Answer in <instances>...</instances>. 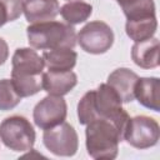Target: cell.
<instances>
[{
  "instance_id": "1",
  "label": "cell",
  "mask_w": 160,
  "mask_h": 160,
  "mask_svg": "<svg viewBox=\"0 0 160 160\" xmlns=\"http://www.w3.org/2000/svg\"><path fill=\"white\" fill-rule=\"evenodd\" d=\"M11 81L21 98H28L42 90L44 60L32 48H19L11 59Z\"/></svg>"
},
{
  "instance_id": "2",
  "label": "cell",
  "mask_w": 160,
  "mask_h": 160,
  "mask_svg": "<svg viewBox=\"0 0 160 160\" xmlns=\"http://www.w3.org/2000/svg\"><path fill=\"white\" fill-rule=\"evenodd\" d=\"M85 139L88 154L92 159L111 160L118 156L124 132L110 119L98 118L86 125Z\"/></svg>"
},
{
  "instance_id": "3",
  "label": "cell",
  "mask_w": 160,
  "mask_h": 160,
  "mask_svg": "<svg viewBox=\"0 0 160 160\" xmlns=\"http://www.w3.org/2000/svg\"><path fill=\"white\" fill-rule=\"evenodd\" d=\"M29 45L35 50H51L58 48L74 49L76 45L75 28L55 20L31 24L26 28Z\"/></svg>"
},
{
  "instance_id": "4",
  "label": "cell",
  "mask_w": 160,
  "mask_h": 160,
  "mask_svg": "<svg viewBox=\"0 0 160 160\" xmlns=\"http://www.w3.org/2000/svg\"><path fill=\"white\" fill-rule=\"evenodd\" d=\"M36 134L31 122L20 115L4 119L0 124V140L12 151L24 152L32 150Z\"/></svg>"
},
{
  "instance_id": "5",
  "label": "cell",
  "mask_w": 160,
  "mask_h": 160,
  "mask_svg": "<svg viewBox=\"0 0 160 160\" xmlns=\"http://www.w3.org/2000/svg\"><path fill=\"white\" fill-rule=\"evenodd\" d=\"M160 138L159 122L150 116L138 115L130 118L124 132V140L135 149H149L158 144Z\"/></svg>"
},
{
  "instance_id": "6",
  "label": "cell",
  "mask_w": 160,
  "mask_h": 160,
  "mask_svg": "<svg viewBox=\"0 0 160 160\" xmlns=\"http://www.w3.org/2000/svg\"><path fill=\"white\" fill-rule=\"evenodd\" d=\"M76 41L85 52L104 54L114 44V31L104 21H90L79 31Z\"/></svg>"
},
{
  "instance_id": "7",
  "label": "cell",
  "mask_w": 160,
  "mask_h": 160,
  "mask_svg": "<svg viewBox=\"0 0 160 160\" xmlns=\"http://www.w3.org/2000/svg\"><path fill=\"white\" fill-rule=\"evenodd\" d=\"M42 142L45 148L56 156H72L79 149L78 132L72 125L65 121L56 126L45 129Z\"/></svg>"
},
{
  "instance_id": "8",
  "label": "cell",
  "mask_w": 160,
  "mask_h": 160,
  "mask_svg": "<svg viewBox=\"0 0 160 160\" xmlns=\"http://www.w3.org/2000/svg\"><path fill=\"white\" fill-rule=\"evenodd\" d=\"M68 105L62 96L48 95L40 100L32 111V119L38 128L45 130L65 121Z\"/></svg>"
},
{
  "instance_id": "9",
  "label": "cell",
  "mask_w": 160,
  "mask_h": 160,
  "mask_svg": "<svg viewBox=\"0 0 160 160\" xmlns=\"http://www.w3.org/2000/svg\"><path fill=\"white\" fill-rule=\"evenodd\" d=\"M78 84V76L74 71H51L42 72V90L50 95L64 96Z\"/></svg>"
},
{
  "instance_id": "10",
  "label": "cell",
  "mask_w": 160,
  "mask_h": 160,
  "mask_svg": "<svg viewBox=\"0 0 160 160\" xmlns=\"http://www.w3.org/2000/svg\"><path fill=\"white\" fill-rule=\"evenodd\" d=\"M139 76L136 72L128 68H119L110 72L108 76L106 84L110 85L116 94L120 96L122 102H131L135 96H134V90H135V84L138 81Z\"/></svg>"
},
{
  "instance_id": "11",
  "label": "cell",
  "mask_w": 160,
  "mask_h": 160,
  "mask_svg": "<svg viewBox=\"0 0 160 160\" xmlns=\"http://www.w3.org/2000/svg\"><path fill=\"white\" fill-rule=\"evenodd\" d=\"M22 12L30 24L54 20L60 12L58 0H24Z\"/></svg>"
},
{
  "instance_id": "12",
  "label": "cell",
  "mask_w": 160,
  "mask_h": 160,
  "mask_svg": "<svg viewBox=\"0 0 160 160\" xmlns=\"http://www.w3.org/2000/svg\"><path fill=\"white\" fill-rule=\"evenodd\" d=\"M134 96L146 109L160 111V80L158 78H139L135 84Z\"/></svg>"
},
{
  "instance_id": "13",
  "label": "cell",
  "mask_w": 160,
  "mask_h": 160,
  "mask_svg": "<svg viewBox=\"0 0 160 160\" xmlns=\"http://www.w3.org/2000/svg\"><path fill=\"white\" fill-rule=\"evenodd\" d=\"M131 59L141 69H154L159 66V39L151 38L138 41L131 48Z\"/></svg>"
},
{
  "instance_id": "14",
  "label": "cell",
  "mask_w": 160,
  "mask_h": 160,
  "mask_svg": "<svg viewBox=\"0 0 160 160\" xmlns=\"http://www.w3.org/2000/svg\"><path fill=\"white\" fill-rule=\"evenodd\" d=\"M42 60L48 70L70 71L75 68L78 54L70 48H58L42 51Z\"/></svg>"
},
{
  "instance_id": "15",
  "label": "cell",
  "mask_w": 160,
  "mask_h": 160,
  "mask_svg": "<svg viewBox=\"0 0 160 160\" xmlns=\"http://www.w3.org/2000/svg\"><path fill=\"white\" fill-rule=\"evenodd\" d=\"M156 29H158L156 16L136 19V20H126L125 24L126 35L135 42L154 38Z\"/></svg>"
},
{
  "instance_id": "16",
  "label": "cell",
  "mask_w": 160,
  "mask_h": 160,
  "mask_svg": "<svg viewBox=\"0 0 160 160\" xmlns=\"http://www.w3.org/2000/svg\"><path fill=\"white\" fill-rule=\"evenodd\" d=\"M66 24L76 25L86 21L92 14V6L85 1H68L60 8L59 12Z\"/></svg>"
},
{
  "instance_id": "17",
  "label": "cell",
  "mask_w": 160,
  "mask_h": 160,
  "mask_svg": "<svg viewBox=\"0 0 160 160\" xmlns=\"http://www.w3.org/2000/svg\"><path fill=\"white\" fill-rule=\"evenodd\" d=\"M126 20L156 16L154 0H122L119 2Z\"/></svg>"
},
{
  "instance_id": "18",
  "label": "cell",
  "mask_w": 160,
  "mask_h": 160,
  "mask_svg": "<svg viewBox=\"0 0 160 160\" xmlns=\"http://www.w3.org/2000/svg\"><path fill=\"white\" fill-rule=\"evenodd\" d=\"M21 96L16 91L11 79L0 80V110L8 111L18 106L21 101Z\"/></svg>"
},
{
  "instance_id": "19",
  "label": "cell",
  "mask_w": 160,
  "mask_h": 160,
  "mask_svg": "<svg viewBox=\"0 0 160 160\" xmlns=\"http://www.w3.org/2000/svg\"><path fill=\"white\" fill-rule=\"evenodd\" d=\"M24 0H0V28L22 14Z\"/></svg>"
},
{
  "instance_id": "20",
  "label": "cell",
  "mask_w": 160,
  "mask_h": 160,
  "mask_svg": "<svg viewBox=\"0 0 160 160\" xmlns=\"http://www.w3.org/2000/svg\"><path fill=\"white\" fill-rule=\"evenodd\" d=\"M8 58H9V45L2 38H0V65L5 64Z\"/></svg>"
},
{
  "instance_id": "21",
  "label": "cell",
  "mask_w": 160,
  "mask_h": 160,
  "mask_svg": "<svg viewBox=\"0 0 160 160\" xmlns=\"http://www.w3.org/2000/svg\"><path fill=\"white\" fill-rule=\"evenodd\" d=\"M66 1H81V0H66Z\"/></svg>"
},
{
  "instance_id": "22",
  "label": "cell",
  "mask_w": 160,
  "mask_h": 160,
  "mask_svg": "<svg viewBox=\"0 0 160 160\" xmlns=\"http://www.w3.org/2000/svg\"><path fill=\"white\" fill-rule=\"evenodd\" d=\"M116 1H118V4H119V2H120V1H122V0H116Z\"/></svg>"
}]
</instances>
